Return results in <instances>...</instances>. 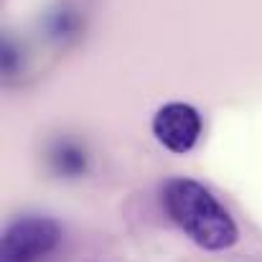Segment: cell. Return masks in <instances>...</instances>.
<instances>
[{"label": "cell", "instance_id": "obj_4", "mask_svg": "<svg viewBox=\"0 0 262 262\" xmlns=\"http://www.w3.org/2000/svg\"><path fill=\"white\" fill-rule=\"evenodd\" d=\"M51 163L64 176H82L87 171V153L74 143H59L51 150Z\"/></svg>", "mask_w": 262, "mask_h": 262}, {"label": "cell", "instance_id": "obj_3", "mask_svg": "<svg viewBox=\"0 0 262 262\" xmlns=\"http://www.w3.org/2000/svg\"><path fill=\"white\" fill-rule=\"evenodd\" d=\"M201 115L196 107L186 102H168L153 117V135L156 140L171 153H188L201 138Z\"/></svg>", "mask_w": 262, "mask_h": 262}, {"label": "cell", "instance_id": "obj_2", "mask_svg": "<svg viewBox=\"0 0 262 262\" xmlns=\"http://www.w3.org/2000/svg\"><path fill=\"white\" fill-rule=\"evenodd\" d=\"M61 242V227L51 216L28 214L10 222L3 232L0 262H38Z\"/></svg>", "mask_w": 262, "mask_h": 262}, {"label": "cell", "instance_id": "obj_1", "mask_svg": "<svg viewBox=\"0 0 262 262\" xmlns=\"http://www.w3.org/2000/svg\"><path fill=\"white\" fill-rule=\"evenodd\" d=\"M163 206L181 232L204 250L219 252L239 239V229L232 214L199 181L171 178L163 186Z\"/></svg>", "mask_w": 262, "mask_h": 262}]
</instances>
